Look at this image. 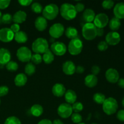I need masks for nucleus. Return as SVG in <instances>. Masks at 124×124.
Listing matches in <instances>:
<instances>
[{"label": "nucleus", "instance_id": "nucleus-1", "mask_svg": "<svg viewBox=\"0 0 124 124\" xmlns=\"http://www.w3.org/2000/svg\"><path fill=\"white\" fill-rule=\"evenodd\" d=\"M59 11L61 16L67 21L75 19L77 15V12L75 9V6L70 3H64L62 4Z\"/></svg>", "mask_w": 124, "mask_h": 124}, {"label": "nucleus", "instance_id": "nucleus-2", "mask_svg": "<svg viewBox=\"0 0 124 124\" xmlns=\"http://www.w3.org/2000/svg\"><path fill=\"white\" fill-rule=\"evenodd\" d=\"M31 48L36 54H44L48 49V42L43 38H38L33 42Z\"/></svg>", "mask_w": 124, "mask_h": 124}, {"label": "nucleus", "instance_id": "nucleus-3", "mask_svg": "<svg viewBox=\"0 0 124 124\" xmlns=\"http://www.w3.org/2000/svg\"><path fill=\"white\" fill-rule=\"evenodd\" d=\"M118 108V104L115 98H107L102 104V109L104 112L107 115H112L117 111Z\"/></svg>", "mask_w": 124, "mask_h": 124}, {"label": "nucleus", "instance_id": "nucleus-4", "mask_svg": "<svg viewBox=\"0 0 124 124\" xmlns=\"http://www.w3.org/2000/svg\"><path fill=\"white\" fill-rule=\"evenodd\" d=\"M96 29L93 23H85L82 26V36L86 40H93L97 36Z\"/></svg>", "mask_w": 124, "mask_h": 124}, {"label": "nucleus", "instance_id": "nucleus-5", "mask_svg": "<svg viewBox=\"0 0 124 124\" xmlns=\"http://www.w3.org/2000/svg\"><path fill=\"white\" fill-rule=\"evenodd\" d=\"M59 9L58 6L55 4H49L47 5L42 10L44 18L47 20H53L58 15Z\"/></svg>", "mask_w": 124, "mask_h": 124}, {"label": "nucleus", "instance_id": "nucleus-6", "mask_svg": "<svg viewBox=\"0 0 124 124\" xmlns=\"http://www.w3.org/2000/svg\"><path fill=\"white\" fill-rule=\"evenodd\" d=\"M83 48L82 41L79 38L71 39L68 46V50L70 54L73 56L78 55L81 53Z\"/></svg>", "mask_w": 124, "mask_h": 124}, {"label": "nucleus", "instance_id": "nucleus-7", "mask_svg": "<svg viewBox=\"0 0 124 124\" xmlns=\"http://www.w3.org/2000/svg\"><path fill=\"white\" fill-rule=\"evenodd\" d=\"M31 50L28 47L23 46L18 48L16 52V56L18 60L23 62H29L31 60Z\"/></svg>", "mask_w": 124, "mask_h": 124}, {"label": "nucleus", "instance_id": "nucleus-8", "mask_svg": "<svg viewBox=\"0 0 124 124\" xmlns=\"http://www.w3.org/2000/svg\"><path fill=\"white\" fill-rule=\"evenodd\" d=\"M57 112L58 115L62 118H69L72 115V106L67 103H63L58 107Z\"/></svg>", "mask_w": 124, "mask_h": 124}, {"label": "nucleus", "instance_id": "nucleus-9", "mask_svg": "<svg viewBox=\"0 0 124 124\" xmlns=\"http://www.w3.org/2000/svg\"><path fill=\"white\" fill-rule=\"evenodd\" d=\"M65 31L64 26L61 23H55L50 27L49 34L52 38H59Z\"/></svg>", "mask_w": 124, "mask_h": 124}, {"label": "nucleus", "instance_id": "nucleus-10", "mask_svg": "<svg viewBox=\"0 0 124 124\" xmlns=\"http://www.w3.org/2000/svg\"><path fill=\"white\" fill-rule=\"evenodd\" d=\"M50 50L54 54L61 56L65 54L67 52V47L63 42L57 41L52 43Z\"/></svg>", "mask_w": 124, "mask_h": 124}, {"label": "nucleus", "instance_id": "nucleus-11", "mask_svg": "<svg viewBox=\"0 0 124 124\" xmlns=\"http://www.w3.org/2000/svg\"><path fill=\"white\" fill-rule=\"evenodd\" d=\"M93 22H94L93 24H94V25L97 28H102V29H104L108 24V16L105 13H99V14L96 15L95 18H94Z\"/></svg>", "mask_w": 124, "mask_h": 124}, {"label": "nucleus", "instance_id": "nucleus-12", "mask_svg": "<svg viewBox=\"0 0 124 124\" xmlns=\"http://www.w3.org/2000/svg\"><path fill=\"white\" fill-rule=\"evenodd\" d=\"M121 41V36L117 31H110L105 36V42L108 45L116 46Z\"/></svg>", "mask_w": 124, "mask_h": 124}, {"label": "nucleus", "instance_id": "nucleus-13", "mask_svg": "<svg viewBox=\"0 0 124 124\" xmlns=\"http://www.w3.org/2000/svg\"><path fill=\"white\" fill-rule=\"evenodd\" d=\"M14 35L9 28H2L0 29V41L3 42H11L14 39Z\"/></svg>", "mask_w": 124, "mask_h": 124}, {"label": "nucleus", "instance_id": "nucleus-14", "mask_svg": "<svg viewBox=\"0 0 124 124\" xmlns=\"http://www.w3.org/2000/svg\"><path fill=\"white\" fill-rule=\"evenodd\" d=\"M105 78L108 82L111 84H115L119 79V74L116 69L110 68L106 71Z\"/></svg>", "mask_w": 124, "mask_h": 124}, {"label": "nucleus", "instance_id": "nucleus-15", "mask_svg": "<svg viewBox=\"0 0 124 124\" xmlns=\"http://www.w3.org/2000/svg\"><path fill=\"white\" fill-rule=\"evenodd\" d=\"M76 65L71 61H65L62 64V71L65 75H73L75 73H76Z\"/></svg>", "mask_w": 124, "mask_h": 124}, {"label": "nucleus", "instance_id": "nucleus-16", "mask_svg": "<svg viewBox=\"0 0 124 124\" xmlns=\"http://www.w3.org/2000/svg\"><path fill=\"white\" fill-rule=\"evenodd\" d=\"M11 53L8 50L5 48H0V64L6 65L10 61Z\"/></svg>", "mask_w": 124, "mask_h": 124}, {"label": "nucleus", "instance_id": "nucleus-17", "mask_svg": "<svg viewBox=\"0 0 124 124\" xmlns=\"http://www.w3.org/2000/svg\"><path fill=\"white\" fill-rule=\"evenodd\" d=\"M52 93L53 95L55 96L60 98L64 96L65 94V92H66V89L64 85L62 84L57 83L53 85L52 87Z\"/></svg>", "mask_w": 124, "mask_h": 124}, {"label": "nucleus", "instance_id": "nucleus-18", "mask_svg": "<svg viewBox=\"0 0 124 124\" xmlns=\"http://www.w3.org/2000/svg\"><path fill=\"white\" fill-rule=\"evenodd\" d=\"M35 26L39 31H43L47 27V21L43 16H38L35 21Z\"/></svg>", "mask_w": 124, "mask_h": 124}, {"label": "nucleus", "instance_id": "nucleus-19", "mask_svg": "<svg viewBox=\"0 0 124 124\" xmlns=\"http://www.w3.org/2000/svg\"><path fill=\"white\" fill-rule=\"evenodd\" d=\"M113 13L116 18L119 19H124V2H119L115 5Z\"/></svg>", "mask_w": 124, "mask_h": 124}, {"label": "nucleus", "instance_id": "nucleus-20", "mask_svg": "<svg viewBox=\"0 0 124 124\" xmlns=\"http://www.w3.org/2000/svg\"><path fill=\"white\" fill-rule=\"evenodd\" d=\"M64 98L65 101L69 104H73L76 102L77 99V94L75 91L72 90H68L65 92L64 94Z\"/></svg>", "mask_w": 124, "mask_h": 124}, {"label": "nucleus", "instance_id": "nucleus-21", "mask_svg": "<svg viewBox=\"0 0 124 124\" xmlns=\"http://www.w3.org/2000/svg\"><path fill=\"white\" fill-rule=\"evenodd\" d=\"M96 15L93 10L87 8L84 11L82 18L86 23H92L95 18Z\"/></svg>", "mask_w": 124, "mask_h": 124}, {"label": "nucleus", "instance_id": "nucleus-22", "mask_svg": "<svg viewBox=\"0 0 124 124\" xmlns=\"http://www.w3.org/2000/svg\"><path fill=\"white\" fill-rule=\"evenodd\" d=\"M27 18V14L25 12L19 10L16 12L13 16V21L15 24H21L23 23Z\"/></svg>", "mask_w": 124, "mask_h": 124}, {"label": "nucleus", "instance_id": "nucleus-23", "mask_svg": "<svg viewBox=\"0 0 124 124\" xmlns=\"http://www.w3.org/2000/svg\"><path fill=\"white\" fill-rule=\"evenodd\" d=\"M98 79L96 76L93 75H88L85 78V85L88 88H93L98 84Z\"/></svg>", "mask_w": 124, "mask_h": 124}, {"label": "nucleus", "instance_id": "nucleus-24", "mask_svg": "<svg viewBox=\"0 0 124 124\" xmlns=\"http://www.w3.org/2000/svg\"><path fill=\"white\" fill-rule=\"evenodd\" d=\"M27 82V77L24 73H19L15 76L14 79L15 84L17 87H23Z\"/></svg>", "mask_w": 124, "mask_h": 124}, {"label": "nucleus", "instance_id": "nucleus-25", "mask_svg": "<svg viewBox=\"0 0 124 124\" xmlns=\"http://www.w3.org/2000/svg\"><path fill=\"white\" fill-rule=\"evenodd\" d=\"M14 39L18 43L23 44L27 41L28 36L25 31H19L15 33Z\"/></svg>", "mask_w": 124, "mask_h": 124}, {"label": "nucleus", "instance_id": "nucleus-26", "mask_svg": "<svg viewBox=\"0 0 124 124\" xmlns=\"http://www.w3.org/2000/svg\"><path fill=\"white\" fill-rule=\"evenodd\" d=\"M30 112L32 116L35 117H39L44 112L43 107L39 104H35L30 108Z\"/></svg>", "mask_w": 124, "mask_h": 124}, {"label": "nucleus", "instance_id": "nucleus-27", "mask_svg": "<svg viewBox=\"0 0 124 124\" xmlns=\"http://www.w3.org/2000/svg\"><path fill=\"white\" fill-rule=\"evenodd\" d=\"M109 27L113 31H116L120 29L121 25V20L118 18L114 17L109 21Z\"/></svg>", "mask_w": 124, "mask_h": 124}, {"label": "nucleus", "instance_id": "nucleus-28", "mask_svg": "<svg viewBox=\"0 0 124 124\" xmlns=\"http://www.w3.org/2000/svg\"><path fill=\"white\" fill-rule=\"evenodd\" d=\"M65 35L68 38L73 39L78 38V31L77 29L73 27H69L67 28L65 31Z\"/></svg>", "mask_w": 124, "mask_h": 124}, {"label": "nucleus", "instance_id": "nucleus-29", "mask_svg": "<svg viewBox=\"0 0 124 124\" xmlns=\"http://www.w3.org/2000/svg\"><path fill=\"white\" fill-rule=\"evenodd\" d=\"M54 59V54L52 52V51L48 48L42 56V60L44 62L45 64H50L53 62Z\"/></svg>", "mask_w": 124, "mask_h": 124}, {"label": "nucleus", "instance_id": "nucleus-30", "mask_svg": "<svg viewBox=\"0 0 124 124\" xmlns=\"http://www.w3.org/2000/svg\"><path fill=\"white\" fill-rule=\"evenodd\" d=\"M36 71V67L32 62H28L25 66V73L29 76H31Z\"/></svg>", "mask_w": 124, "mask_h": 124}, {"label": "nucleus", "instance_id": "nucleus-31", "mask_svg": "<svg viewBox=\"0 0 124 124\" xmlns=\"http://www.w3.org/2000/svg\"><path fill=\"white\" fill-rule=\"evenodd\" d=\"M93 101L98 104H103L104 102L106 99L105 96L101 93H96L93 95Z\"/></svg>", "mask_w": 124, "mask_h": 124}, {"label": "nucleus", "instance_id": "nucleus-32", "mask_svg": "<svg viewBox=\"0 0 124 124\" xmlns=\"http://www.w3.org/2000/svg\"><path fill=\"white\" fill-rule=\"evenodd\" d=\"M6 69L9 71H16L18 69V64L15 61H10L6 65Z\"/></svg>", "mask_w": 124, "mask_h": 124}, {"label": "nucleus", "instance_id": "nucleus-33", "mask_svg": "<svg viewBox=\"0 0 124 124\" xmlns=\"http://www.w3.org/2000/svg\"><path fill=\"white\" fill-rule=\"evenodd\" d=\"M31 9L35 13H41L43 10V7L39 2H34L31 4Z\"/></svg>", "mask_w": 124, "mask_h": 124}, {"label": "nucleus", "instance_id": "nucleus-34", "mask_svg": "<svg viewBox=\"0 0 124 124\" xmlns=\"http://www.w3.org/2000/svg\"><path fill=\"white\" fill-rule=\"evenodd\" d=\"M13 21V16L10 13H5L2 15L1 18V23L6 24H10Z\"/></svg>", "mask_w": 124, "mask_h": 124}, {"label": "nucleus", "instance_id": "nucleus-35", "mask_svg": "<svg viewBox=\"0 0 124 124\" xmlns=\"http://www.w3.org/2000/svg\"><path fill=\"white\" fill-rule=\"evenodd\" d=\"M4 124H21V122L16 116H10L6 119Z\"/></svg>", "mask_w": 124, "mask_h": 124}, {"label": "nucleus", "instance_id": "nucleus-36", "mask_svg": "<svg viewBox=\"0 0 124 124\" xmlns=\"http://www.w3.org/2000/svg\"><path fill=\"white\" fill-rule=\"evenodd\" d=\"M72 109L73 111H75L76 113H79L81 112L84 109L83 104L80 102H76L74 103L72 105Z\"/></svg>", "mask_w": 124, "mask_h": 124}, {"label": "nucleus", "instance_id": "nucleus-37", "mask_svg": "<svg viewBox=\"0 0 124 124\" xmlns=\"http://www.w3.org/2000/svg\"><path fill=\"white\" fill-rule=\"evenodd\" d=\"M33 64H39L42 61V57L41 54H33L31 56V60Z\"/></svg>", "mask_w": 124, "mask_h": 124}, {"label": "nucleus", "instance_id": "nucleus-38", "mask_svg": "<svg viewBox=\"0 0 124 124\" xmlns=\"http://www.w3.org/2000/svg\"><path fill=\"white\" fill-rule=\"evenodd\" d=\"M71 119L73 122H74L75 124H78L79 123H81V122L82 121V116L80 114L76 113H75L71 115Z\"/></svg>", "mask_w": 124, "mask_h": 124}, {"label": "nucleus", "instance_id": "nucleus-39", "mask_svg": "<svg viewBox=\"0 0 124 124\" xmlns=\"http://www.w3.org/2000/svg\"><path fill=\"white\" fill-rule=\"evenodd\" d=\"M115 6V2L111 0H105L102 3V6L104 9L109 10L111 9L113 6Z\"/></svg>", "mask_w": 124, "mask_h": 124}, {"label": "nucleus", "instance_id": "nucleus-40", "mask_svg": "<svg viewBox=\"0 0 124 124\" xmlns=\"http://www.w3.org/2000/svg\"><path fill=\"white\" fill-rule=\"evenodd\" d=\"M108 48V45L105 41H101L98 45V50L101 52H104V51L107 50Z\"/></svg>", "mask_w": 124, "mask_h": 124}, {"label": "nucleus", "instance_id": "nucleus-41", "mask_svg": "<svg viewBox=\"0 0 124 124\" xmlns=\"http://www.w3.org/2000/svg\"><path fill=\"white\" fill-rule=\"evenodd\" d=\"M8 91H9V89H8V87L7 86H0V97L7 95L8 93Z\"/></svg>", "mask_w": 124, "mask_h": 124}, {"label": "nucleus", "instance_id": "nucleus-42", "mask_svg": "<svg viewBox=\"0 0 124 124\" xmlns=\"http://www.w3.org/2000/svg\"><path fill=\"white\" fill-rule=\"evenodd\" d=\"M10 0H0V9H5L9 6Z\"/></svg>", "mask_w": 124, "mask_h": 124}, {"label": "nucleus", "instance_id": "nucleus-43", "mask_svg": "<svg viewBox=\"0 0 124 124\" xmlns=\"http://www.w3.org/2000/svg\"><path fill=\"white\" fill-rule=\"evenodd\" d=\"M75 8L77 13L78 12H81L84 10L85 6L84 4L81 3V2H78V3H77L75 6Z\"/></svg>", "mask_w": 124, "mask_h": 124}, {"label": "nucleus", "instance_id": "nucleus-44", "mask_svg": "<svg viewBox=\"0 0 124 124\" xmlns=\"http://www.w3.org/2000/svg\"><path fill=\"white\" fill-rule=\"evenodd\" d=\"M10 29V30L13 31L14 34L20 31V26H19V25L18 24H15V23L12 24Z\"/></svg>", "mask_w": 124, "mask_h": 124}, {"label": "nucleus", "instance_id": "nucleus-45", "mask_svg": "<svg viewBox=\"0 0 124 124\" xmlns=\"http://www.w3.org/2000/svg\"><path fill=\"white\" fill-rule=\"evenodd\" d=\"M117 119L121 122H124V110H121L117 112Z\"/></svg>", "mask_w": 124, "mask_h": 124}, {"label": "nucleus", "instance_id": "nucleus-46", "mask_svg": "<svg viewBox=\"0 0 124 124\" xmlns=\"http://www.w3.org/2000/svg\"><path fill=\"white\" fill-rule=\"evenodd\" d=\"M101 71V69L99 66L98 65H93L92 68V75H94V76H96Z\"/></svg>", "mask_w": 124, "mask_h": 124}, {"label": "nucleus", "instance_id": "nucleus-47", "mask_svg": "<svg viewBox=\"0 0 124 124\" xmlns=\"http://www.w3.org/2000/svg\"><path fill=\"white\" fill-rule=\"evenodd\" d=\"M33 1L31 0H19L18 2L22 6H28L32 3Z\"/></svg>", "mask_w": 124, "mask_h": 124}, {"label": "nucleus", "instance_id": "nucleus-48", "mask_svg": "<svg viewBox=\"0 0 124 124\" xmlns=\"http://www.w3.org/2000/svg\"><path fill=\"white\" fill-rule=\"evenodd\" d=\"M85 69L81 65H78L76 67V72L78 74H82L84 72Z\"/></svg>", "mask_w": 124, "mask_h": 124}, {"label": "nucleus", "instance_id": "nucleus-49", "mask_svg": "<svg viewBox=\"0 0 124 124\" xmlns=\"http://www.w3.org/2000/svg\"><path fill=\"white\" fill-rule=\"evenodd\" d=\"M96 32H97V36H102L104 33V29H102V28H97Z\"/></svg>", "mask_w": 124, "mask_h": 124}, {"label": "nucleus", "instance_id": "nucleus-50", "mask_svg": "<svg viewBox=\"0 0 124 124\" xmlns=\"http://www.w3.org/2000/svg\"><path fill=\"white\" fill-rule=\"evenodd\" d=\"M38 124H52V122L49 119H42L40 121Z\"/></svg>", "mask_w": 124, "mask_h": 124}, {"label": "nucleus", "instance_id": "nucleus-51", "mask_svg": "<svg viewBox=\"0 0 124 124\" xmlns=\"http://www.w3.org/2000/svg\"><path fill=\"white\" fill-rule=\"evenodd\" d=\"M117 84L121 88H124V78H119L117 81Z\"/></svg>", "mask_w": 124, "mask_h": 124}, {"label": "nucleus", "instance_id": "nucleus-52", "mask_svg": "<svg viewBox=\"0 0 124 124\" xmlns=\"http://www.w3.org/2000/svg\"><path fill=\"white\" fill-rule=\"evenodd\" d=\"M52 124H64L62 122L61 120L59 119H55L54 121L53 122V123Z\"/></svg>", "mask_w": 124, "mask_h": 124}, {"label": "nucleus", "instance_id": "nucleus-53", "mask_svg": "<svg viewBox=\"0 0 124 124\" xmlns=\"http://www.w3.org/2000/svg\"><path fill=\"white\" fill-rule=\"evenodd\" d=\"M2 13H1V12L0 11V24H1V18H2Z\"/></svg>", "mask_w": 124, "mask_h": 124}, {"label": "nucleus", "instance_id": "nucleus-54", "mask_svg": "<svg viewBox=\"0 0 124 124\" xmlns=\"http://www.w3.org/2000/svg\"><path fill=\"white\" fill-rule=\"evenodd\" d=\"M122 105H123V107H124V98L122 99Z\"/></svg>", "mask_w": 124, "mask_h": 124}, {"label": "nucleus", "instance_id": "nucleus-55", "mask_svg": "<svg viewBox=\"0 0 124 124\" xmlns=\"http://www.w3.org/2000/svg\"><path fill=\"white\" fill-rule=\"evenodd\" d=\"M85 124V123H82V122H81V123H79V124Z\"/></svg>", "mask_w": 124, "mask_h": 124}, {"label": "nucleus", "instance_id": "nucleus-56", "mask_svg": "<svg viewBox=\"0 0 124 124\" xmlns=\"http://www.w3.org/2000/svg\"><path fill=\"white\" fill-rule=\"evenodd\" d=\"M95 124V123H93V124Z\"/></svg>", "mask_w": 124, "mask_h": 124}, {"label": "nucleus", "instance_id": "nucleus-57", "mask_svg": "<svg viewBox=\"0 0 124 124\" xmlns=\"http://www.w3.org/2000/svg\"><path fill=\"white\" fill-rule=\"evenodd\" d=\"M0 104H1V99H0Z\"/></svg>", "mask_w": 124, "mask_h": 124}]
</instances>
